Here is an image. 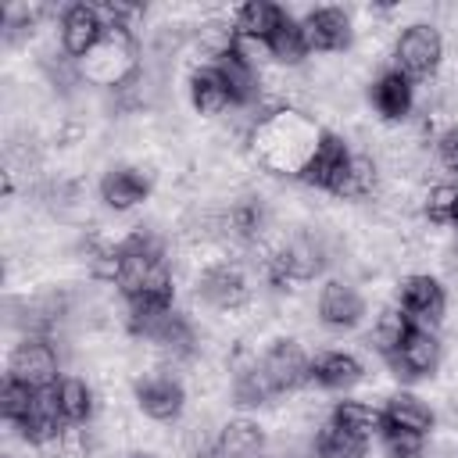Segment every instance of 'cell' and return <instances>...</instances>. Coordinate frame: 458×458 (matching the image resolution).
<instances>
[{"mask_svg":"<svg viewBox=\"0 0 458 458\" xmlns=\"http://www.w3.org/2000/svg\"><path fill=\"white\" fill-rule=\"evenodd\" d=\"M326 129H318L311 118H304L301 111H272L265 122H258L254 129V154L265 168L272 172H286V175H301V168L308 165V157L315 154L318 140Z\"/></svg>","mask_w":458,"mask_h":458,"instance_id":"obj_1","label":"cell"},{"mask_svg":"<svg viewBox=\"0 0 458 458\" xmlns=\"http://www.w3.org/2000/svg\"><path fill=\"white\" fill-rule=\"evenodd\" d=\"M440 57H444V39L433 25L426 21H415L408 25L397 43H394V61H397V72L408 75V79H426L440 68Z\"/></svg>","mask_w":458,"mask_h":458,"instance_id":"obj_2","label":"cell"},{"mask_svg":"<svg viewBox=\"0 0 458 458\" xmlns=\"http://www.w3.org/2000/svg\"><path fill=\"white\" fill-rule=\"evenodd\" d=\"M326 265V250L318 247V240L311 236H293L286 240L272 258H268V279L276 286H286V283H308L322 272Z\"/></svg>","mask_w":458,"mask_h":458,"instance_id":"obj_3","label":"cell"},{"mask_svg":"<svg viewBox=\"0 0 458 458\" xmlns=\"http://www.w3.org/2000/svg\"><path fill=\"white\" fill-rule=\"evenodd\" d=\"M7 379H18L32 390H47L57 386V351L50 347V340L43 336H25L11 358H7Z\"/></svg>","mask_w":458,"mask_h":458,"instance_id":"obj_4","label":"cell"},{"mask_svg":"<svg viewBox=\"0 0 458 458\" xmlns=\"http://www.w3.org/2000/svg\"><path fill=\"white\" fill-rule=\"evenodd\" d=\"M351 161H354V154L347 150V143L336 132H322L315 154L308 157V165L301 168L297 179L308 182V186H315V190L336 193L340 182H344V175H347V168H351Z\"/></svg>","mask_w":458,"mask_h":458,"instance_id":"obj_5","label":"cell"},{"mask_svg":"<svg viewBox=\"0 0 458 458\" xmlns=\"http://www.w3.org/2000/svg\"><path fill=\"white\" fill-rule=\"evenodd\" d=\"M258 365H261V372H265V379L272 383L276 394H290V390H301L304 383H311V358L293 340H276L261 354Z\"/></svg>","mask_w":458,"mask_h":458,"instance_id":"obj_6","label":"cell"},{"mask_svg":"<svg viewBox=\"0 0 458 458\" xmlns=\"http://www.w3.org/2000/svg\"><path fill=\"white\" fill-rule=\"evenodd\" d=\"M197 297L218 311H233L240 304H247L250 297V286H247V276L240 265L233 261H215L208 265L200 276H197Z\"/></svg>","mask_w":458,"mask_h":458,"instance_id":"obj_7","label":"cell"},{"mask_svg":"<svg viewBox=\"0 0 458 458\" xmlns=\"http://www.w3.org/2000/svg\"><path fill=\"white\" fill-rule=\"evenodd\" d=\"M397 308L411 318V326L433 329V326L444 318L447 297H444V286H440L433 276H408V279H401Z\"/></svg>","mask_w":458,"mask_h":458,"instance_id":"obj_8","label":"cell"},{"mask_svg":"<svg viewBox=\"0 0 458 458\" xmlns=\"http://www.w3.org/2000/svg\"><path fill=\"white\" fill-rule=\"evenodd\" d=\"M104 32H107L104 14H100V7H93V4H72V7L61 14V43H64V50H68L72 57H82V61H86V57L100 47Z\"/></svg>","mask_w":458,"mask_h":458,"instance_id":"obj_9","label":"cell"},{"mask_svg":"<svg viewBox=\"0 0 458 458\" xmlns=\"http://www.w3.org/2000/svg\"><path fill=\"white\" fill-rule=\"evenodd\" d=\"M386 361H390V369H394L397 376H404V379H422V376H429V372L437 369V361H440V344H437L433 329L411 326V329L404 333V340L397 344V351H394Z\"/></svg>","mask_w":458,"mask_h":458,"instance_id":"obj_10","label":"cell"},{"mask_svg":"<svg viewBox=\"0 0 458 458\" xmlns=\"http://www.w3.org/2000/svg\"><path fill=\"white\" fill-rule=\"evenodd\" d=\"M136 404L147 419L172 422V419L182 415L186 394H182V383L172 379V376H147V379L136 383Z\"/></svg>","mask_w":458,"mask_h":458,"instance_id":"obj_11","label":"cell"},{"mask_svg":"<svg viewBox=\"0 0 458 458\" xmlns=\"http://www.w3.org/2000/svg\"><path fill=\"white\" fill-rule=\"evenodd\" d=\"M301 29H304L308 50H318V54H333L351 43V18L344 7H315L301 21Z\"/></svg>","mask_w":458,"mask_h":458,"instance_id":"obj_12","label":"cell"},{"mask_svg":"<svg viewBox=\"0 0 458 458\" xmlns=\"http://www.w3.org/2000/svg\"><path fill=\"white\" fill-rule=\"evenodd\" d=\"M318 318H322V326H329V329H351V326H358L361 322V315H365V301H361V293L351 286V283H344V279H329L322 290H318Z\"/></svg>","mask_w":458,"mask_h":458,"instance_id":"obj_13","label":"cell"},{"mask_svg":"<svg viewBox=\"0 0 458 458\" xmlns=\"http://www.w3.org/2000/svg\"><path fill=\"white\" fill-rule=\"evenodd\" d=\"M218 75L225 79V89L233 97V104H250L258 97V72H254V57H247L236 43L229 50H222L215 61Z\"/></svg>","mask_w":458,"mask_h":458,"instance_id":"obj_14","label":"cell"},{"mask_svg":"<svg viewBox=\"0 0 458 458\" xmlns=\"http://www.w3.org/2000/svg\"><path fill=\"white\" fill-rule=\"evenodd\" d=\"M286 11L279 4H268V0H250L243 7H236V18H233V32L240 39H250V43H268V36L283 25Z\"/></svg>","mask_w":458,"mask_h":458,"instance_id":"obj_15","label":"cell"},{"mask_svg":"<svg viewBox=\"0 0 458 458\" xmlns=\"http://www.w3.org/2000/svg\"><path fill=\"white\" fill-rule=\"evenodd\" d=\"M215 458H265V433L250 419H233L215 437Z\"/></svg>","mask_w":458,"mask_h":458,"instance_id":"obj_16","label":"cell"},{"mask_svg":"<svg viewBox=\"0 0 458 458\" xmlns=\"http://www.w3.org/2000/svg\"><path fill=\"white\" fill-rule=\"evenodd\" d=\"M411 100H415V93H411V79L401 75L397 68L383 72V75L372 82V104H376V111H379L383 118H390V122L404 118V114L411 111Z\"/></svg>","mask_w":458,"mask_h":458,"instance_id":"obj_17","label":"cell"},{"mask_svg":"<svg viewBox=\"0 0 458 458\" xmlns=\"http://www.w3.org/2000/svg\"><path fill=\"white\" fill-rule=\"evenodd\" d=\"M147 193H150V186H147V179H143L136 168H111V172L100 179V197H104V204L114 208V211H129V208L143 204Z\"/></svg>","mask_w":458,"mask_h":458,"instance_id":"obj_18","label":"cell"},{"mask_svg":"<svg viewBox=\"0 0 458 458\" xmlns=\"http://www.w3.org/2000/svg\"><path fill=\"white\" fill-rule=\"evenodd\" d=\"M136 336H143V340H150L157 351H165V354H190L193 351V329H190V322L179 315V311H165V315H157L150 326H143Z\"/></svg>","mask_w":458,"mask_h":458,"instance_id":"obj_19","label":"cell"},{"mask_svg":"<svg viewBox=\"0 0 458 458\" xmlns=\"http://www.w3.org/2000/svg\"><path fill=\"white\" fill-rule=\"evenodd\" d=\"M361 379V361L347 351H326L311 361V383L326 390H347Z\"/></svg>","mask_w":458,"mask_h":458,"instance_id":"obj_20","label":"cell"},{"mask_svg":"<svg viewBox=\"0 0 458 458\" xmlns=\"http://www.w3.org/2000/svg\"><path fill=\"white\" fill-rule=\"evenodd\" d=\"M190 100H193V107L200 114H222L233 104V97L225 89V79L218 75L215 64H204V68H197L190 75Z\"/></svg>","mask_w":458,"mask_h":458,"instance_id":"obj_21","label":"cell"},{"mask_svg":"<svg viewBox=\"0 0 458 458\" xmlns=\"http://www.w3.org/2000/svg\"><path fill=\"white\" fill-rule=\"evenodd\" d=\"M383 415H386L390 426H401V429H411V433H422V437L433 429V411H429V404L419 401L415 394H394V397L386 401Z\"/></svg>","mask_w":458,"mask_h":458,"instance_id":"obj_22","label":"cell"},{"mask_svg":"<svg viewBox=\"0 0 458 458\" xmlns=\"http://www.w3.org/2000/svg\"><path fill=\"white\" fill-rule=\"evenodd\" d=\"M333 422L351 429V433H358V437H365V440H372V437L383 433L386 415H383V408H372V404H361V401H340L333 408Z\"/></svg>","mask_w":458,"mask_h":458,"instance_id":"obj_23","label":"cell"},{"mask_svg":"<svg viewBox=\"0 0 458 458\" xmlns=\"http://www.w3.org/2000/svg\"><path fill=\"white\" fill-rule=\"evenodd\" d=\"M315 451H318V458H365L369 454V440L351 433V429H344V426H336L329 419L315 437Z\"/></svg>","mask_w":458,"mask_h":458,"instance_id":"obj_24","label":"cell"},{"mask_svg":"<svg viewBox=\"0 0 458 458\" xmlns=\"http://www.w3.org/2000/svg\"><path fill=\"white\" fill-rule=\"evenodd\" d=\"M54 390H57V404H61L64 422H72V426L89 422V415H93V390L79 376H64Z\"/></svg>","mask_w":458,"mask_h":458,"instance_id":"obj_25","label":"cell"},{"mask_svg":"<svg viewBox=\"0 0 458 458\" xmlns=\"http://www.w3.org/2000/svg\"><path fill=\"white\" fill-rule=\"evenodd\" d=\"M265 50H268L276 61H283V64H297L304 54H311V50H308V39H304V29H301V21H293L290 14H286V18H283V25L268 36Z\"/></svg>","mask_w":458,"mask_h":458,"instance_id":"obj_26","label":"cell"},{"mask_svg":"<svg viewBox=\"0 0 458 458\" xmlns=\"http://www.w3.org/2000/svg\"><path fill=\"white\" fill-rule=\"evenodd\" d=\"M408 329H411V318H408L401 308H386V311L376 318L372 333H369V347H376L383 358H390V354L397 351V344L404 340Z\"/></svg>","mask_w":458,"mask_h":458,"instance_id":"obj_27","label":"cell"},{"mask_svg":"<svg viewBox=\"0 0 458 458\" xmlns=\"http://www.w3.org/2000/svg\"><path fill=\"white\" fill-rule=\"evenodd\" d=\"M32 404H36V390H32V386H25V383H18V379H4V390H0V415H4L11 426H18V422L32 411Z\"/></svg>","mask_w":458,"mask_h":458,"instance_id":"obj_28","label":"cell"},{"mask_svg":"<svg viewBox=\"0 0 458 458\" xmlns=\"http://www.w3.org/2000/svg\"><path fill=\"white\" fill-rule=\"evenodd\" d=\"M372 186H376V165H372L369 157L354 154V161H351V168H347V175H344V182H340V190H336L333 197L358 200V197L372 193Z\"/></svg>","mask_w":458,"mask_h":458,"instance_id":"obj_29","label":"cell"},{"mask_svg":"<svg viewBox=\"0 0 458 458\" xmlns=\"http://www.w3.org/2000/svg\"><path fill=\"white\" fill-rule=\"evenodd\" d=\"M233 394H236V404H265L268 397H276V390H272V383L265 379V372H261L258 361L236 376Z\"/></svg>","mask_w":458,"mask_h":458,"instance_id":"obj_30","label":"cell"},{"mask_svg":"<svg viewBox=\"0 0 458 458\" xmlns=\"http://www.w3.org/2000/svg\"><path fill=\"white\" fill-rule=\"evenodd\" d=\"M261 225H265V208L261 200H240L229 208V229L240 236V240H258L261 236Z\"/></svg>","mask_w":458,"mask_h":458,"instance_id":"obj_31","label":"cell"},{"mask_svg":"<svg viewBox=\"0 0 458 458\" xmlns=\"http://www.w3.org/2000/svg\"><path fill=\"white\" fill-rule=\"evenodd\" d=\"M379 440H383V447H386L390 458H419L422 454V444H426L422 433H411V429H401V426H390V422L383 426Z\"/></svg>","mask_w":458,"mask_h":458,"instance_id":"obj_32","label":"cell"},{"mask_svg":"<svg viewBox=\"0 0 458 458\" xmlns=\"http://www.w3.org/2000/svg\"><path fill=\"white\" fill-rule=\"evenodd\" d=\"M454 200H458V186H447V182L433 186L429 197H426V218H429L433 225H451V218H454Z\"/></svg>","mask_w":458,"mask_h":458,"instance_id":"obj_33","label":"cell"},{"mask_svg":"<svg viewBox=\"0 0 458 458\" xmlns=\"http://www.w3.org/2000/svg\"><path fill=\"white\" fill-rule=\"evenodd\" d=\"M437 154L447 168H458V125H451L440 140H437Z\"/></svg>","mask_w":458,"mask_h":458,"instance_id":"obj_34","label":"cell"},{"mask_svg":"<svg viewBox=\"0 0 458 458\" xmlns=\"http://www.w3.org/2000/svg\"><path fill=\"white\" fill-rule=\"evenodd\" d=\"M122 458H150V454H143V451H129V454H122Z\"/></svg>","mask_w":458,"mask_h":458,"instance_id":"obj_35","label":"cell"},{"mask_svg":"<svg viewBox=\"0 0 458 458\" xmlns=\"http://www.w3.org/2000/svg\"><path fill=\"white\" fill-rule=\"evenodd\" d=\"M451 225L458 229V200H454V218H451Z\"/></svg>","mask_w":458,"mask_h":458,"instance_id":"obj_36","label":"cell"}]
</instances>
